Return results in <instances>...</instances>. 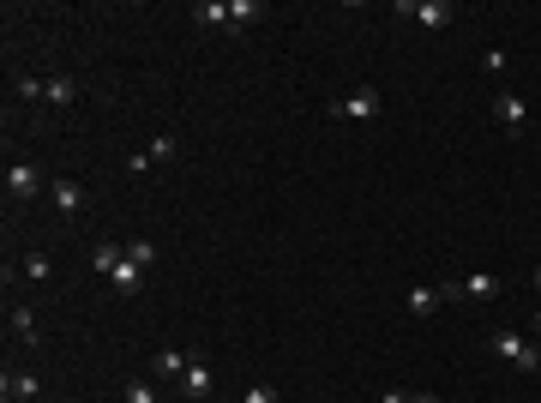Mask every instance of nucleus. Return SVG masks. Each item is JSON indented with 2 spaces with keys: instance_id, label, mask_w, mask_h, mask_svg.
<instances>
[{
  "instance_id": "13",
  "label": "nucleus",
  "mask_w": 541,
  "mask_h": 403,
  "mask_svg": "<svg viewBox=\"0 0 541 403\" xmlns=\"http://www.w3.org/2000/svg\"><path fill=\"white\" fill-rule=\"evenodd\" d=\"M48 102H55V109H73V102H79V79H73V73L48 79Z\"/></svg>"
},
{
  "instance_id": "10",
  "label": "nucleus",
  "mask_w": 541,
  "mask_h": 403,
  "mask_svg": "<svg viewBox=\"0 0 541 403\" xmlns=\"http://www.w3.org/2000/svg\"><path fill=\"white\" fill-rule=\"evenodd\" d=\"M109 283H115L120 295H139V289H144V265L139 259H120L115 271H109Z\"/></svg>"
},
{
  "instance_id": "24",
  "label": "nucleus",
  "mask_w": 541,
  "mask_h": 403,
  "mask_svg": "<svg viewBox=\"0 0 541 403\" xmlns=\"http://www.w3.org/2000/svg\"><path fill=\"white\" fill-rule=\"evenodd\" d=\"M24 277L42 283V277H48V259H42V253H24Z\"/></svg>"
},
{
  "instance_id": "2",
  "label": "nucleus",
  "mask_w": 541,
  "mask_h": 403,
  "mask_svg": "<svg viewBox=\"0 0 541 403\" xmlns=\"http://www.w3.org/2000/svg\"><path fill=\"white\" fill-rule=\"evenodd\" d=\"M487 343H493V355L511 362L518 373H541V343L536 337H523V331H493Z\"/></svg>"
},
{
  "instance_id": "7",
  "label": "nucleus",
  "mask_w": 541,
  "mask_h": 403,
  "mask_svg": "<svg viewBox=\"0 0 541 403\" xmlns=\"http://www.w3.org/2000/svg\"><path fill=\"white\" fill-rule=\"evenodd\" d=\"M493 115H500L505 133H523V121H529V102H523L518 91H500V97H493Z\"/></svg>"
},
{
  "instance_id": "4",
  "label": "nucleus",
  "mask_w": 541,
  "mask_h": 403,
  "mask_svg": "<svg viewBox=\"0 0 541 403\" xmlns=\"http://www.w3.org/2000/svg\"><path fill=\"white\" fill-rule=\"evenodd\" d=\"M445 302H487V295H500V277L493 271H469L463 283H440Z\"/></svg>"
},
{
  "instance_id": "26",
  "label": "nucleus",
  "mask_w": 541,
  "mask_h": 403,
  "mask_svg": "<svg viewBox=\"0 0 541 403\" xmlns=\"http://www.w3.org/2000/svg\"><path fill=\"white\" fill-rule=\"evenodd\" d=\"M409 403H440V398H433V391H409Z\"/></svg>"
},
{
  "instance_id": "9",
  "label": "nucleus",
  "mask_w": 541,
  "mask_h": 403,
  "mask_svg": "<svg viewBox=\"0 0 541 403\" xmlns=\"http://www.w3.org/2000/svg\"><path fill=\"white\" fill-rule=\"evenodd\" d=\"M440 302H445V289H440V283H415V289L403 295V307H409L415 320H427V313H440Z\"/></svg>"
},
{
  "instance_id": "6",
  "label": "nucleus",
  "mask_w": 541,
  "mask_h": 403,
  "mask_svg": "<svg viewBox=\"0 0 541 403\" xmlns=\"http://www.w3.org/2000/svg\"><path fill=\"white\" fill-rule=\"evenodd\" d=\"M48 199L60 205V217H84V187L73 181V175H60V181H48Z\"/></svg>"
},
{
  "instance_id": "16",
  "label": "nucleus",
  "mask_w": 541,
  "mask_h": 403,
  "mask_svg": "<svg viewBox=\"0 0 541 403\" xmlns=\"http://www.w3.org/2000/svg\"><path fill=\"white\" fill-rule=\"evenodd\" d=\"M120 259H127V247H115V241H97V253H91V271H97V277H109V271H115Z\"/></svg>"
},
{
  "instance_id": "5",
  "label": "nucleus",
  "mask_w": 541,
  "mask_h": 403,
  "mask_svg": "<svg viewBox=\"0 0 541 403\" xmlns=\"http://www.w3.org/2000/svg\"><path fill=\"white\" fill-rule=\"evenodd\" d=\"M42 193V169L37 162H6V199H37Z\"/></svg>"
},
{
  "instance_id": "8",
  "label": "nucleus",
  "mask_w": 541,
  "mask_h": 403,
  "mask_svg": "<svg viewBox=\"0 0 541 403\" xmlns=\"http://www.w3.org/2000/svg\"><path fill=\"white\" fill-rule=\"evenodd\" d=\"M211 391H217V373H211V367L193 355V367L180 373V398H211Z\"/></svg>"
},
{
  "instance_id": "17",
  "label": "nucleus",
  "mask_w": 541,
  "mask_h": 403,
  "mask_svg": "<svg viewBox=\"0 0 541 403\" xmlns=\"http://www.w3.org/2000/svg\"><path fill=\"white\" fill-rule=\"evenodd\" d=\"M193 19L211 24V31H229V6H223V0H199V6H193Z\"/></svg>"
},
{
  "instance_id": "19",
  "label": "nucleus",
  "mask_w": 541,
  "mask_h": 403,
  "mask_svg": "<svg viewBox=\"0 0 541 403\" xmlns=\"http://www.w3.org/2000/svg\"><path fill=\"white\" fill-rule=\"evenodd\" d=\"M120 403H157V385H151V380H127Z\"/></svg>"
},
{
  "instance_id": "15",
  "label": "nucleus",
  "mask_w": 541,
  "mask_h": 403,
  "mask_svg": "<svg viewBox=\"0 0 541 403\" xmlns=\"http://www.w3.org/2000/svg\"><path fill=\"white\" fill-rule=\"evenodd\" d=\"M175 151H180L175 133H157V139L144 145V162H151V169H157V162H175Z\"/></svg>"
},
{
  "instance_id": "12",
  "label": "nucleus",
  "mask_w": 541,
  "mask_h": 403,
  "mask_svg": "<svg viewBox=\"0 0 541 403\" xmlns=\"http://www.w3.org/2000/svg\"><path fill=\"white\" fill-rule=\"evenodd\" d=\"M265 6L259 0H229V31H247V24H259Z\"/></svg>"
},
{
  "instance_id": "20",
  "label": "nucleus",
  "mask_w": 541,
  "mask_h": 403,
  "mask_svg": "<svg viewBox=\"0 0 541 403\" xmlns=\"http://www.w3.org/2000/svg\"><path fill=\"white\" fill-rule=\"evenodd\" d=\"M19 97H24V102H48V79L24 73V79H19Z\"/></svg>"
},
{
  "instance_id": "25",
  "label": "nucleus",
  "mask_w": 541,
  "mask_h": 403,
  "mask_svg": "<svg viewBox=\"0 0 541 403\" xmlns=\"http://www.w3.org/2000/svg\"><path fill=\"white\" fill-rule=\"evenodd\" d=\"M380 403H409V391H397V385H391V391H385Z\"/></svg>"
},
{
  "instance_id": "23",
  "label": "nucleus",
  "mask_w": 541,
  "mask_h": 403,
  "mask_svg": "<svg viewBox=\"0 0 541 403\" xmlns=\"http://www.w3.org/2000/svg\"><path fill=\"white\" fill-rule=\"evenodd\" d=\"M240 403H277V385H247Z\"/></svg>"
},
{
  "instance_id": "18",
  "label": "nucleus",
  "mask_w": 541,
  "mask_h": 403,
  "mask_svg": "<svg viewBox=\"0 0 541 403\" xmlns=\"http://www.w3.org/2000/svg\"><path fill=\"white\" fill-rule=\"evenodd\" d=\"M157 367H162V373H175V380H180V373L193 367V355H187V349H162V355H157Z\"/></svg>"
},
{
  "instance_id": "11",
  "label": "nucleus",
  "mask_w": 541,
  "mask_h": 403,
  "mask_svg": "<svg viewBox=\"0 0 541 403\" xmlns=\"http://www.w3.org/2000/svg\"><path fill=\"white\" fill-rule=\"evenodd\" d=\"M0 391H6V398H19V403H37L42 398V380H37V373H6Z\"/></svg>"
},
{
  "instance_id": "28",
  "label": "nucleus",
  "mask_w": 541,
  "mask_h": 403,
  "mask_svg": "<svg viewBox=\"0 0 541 403\" xmlns=\"http://www.w3.org/2000/svg\"><path fill=\"white\" fill-rule=\"evenodd\" d=\"M536 331H541V313H536Z\"/></svg>"
},
{
  "instance_id": "1",
  "label": "nucleus",
  "mask_w": 541,
  "mask_h": 403,
  "mask_svg": "<svg viewBox=\"0 0 541 403\" xmlns=\"http://www.w3.org/2000/svg\"><path fill=\"white\" fill-rule=\"evenodd\" d=\"M331 121H355V127H367V121H380L385 115V91L380 84H355L349 97H331V109H325Z\"/></svg>"
},
{
  "instance_id": "3",
  "label": "nucleus",
  "mask_w": 541,
  "mask_h": 403,
  "mask_svg": "<svg viewBox=\"0 0 541 403\" xmlns=\"http://www.w3.org/2000/svg\"><path fill=\"white\" fill-rule=\"evenodd\" d=\"M397 19H415L421 31H451L458 13H451L445 0H397Z\"/></svg>"
},
{
  "instance_id": "14",
  "label": "nucleus",
  "mask_w": 541,
  "mask_h": 403,
  "mask_svg": "<svg viewBox=\"0 0 541 403\" xmlns=\"http://www.w3.org/2000/svg\"><path fill=\"white\" fill-rule=\"evenodd\" d=\"M6 325H13V337H19V343H37V337H42L31 307H13V313H6Z\"/></svg>"
},
{
  "instance_id": "22",
  "label": "nucleus",
  "mask_w": 541,
  "mask_h": 403,
  "mask_svg": "<svg viewBox=\"0 0 541 403\" xmlns=\"http://www.w3.org/2000/svg\"><path fill=\"white\" fill-rule=\"evenodd\" d=\"M127 259H139L144 271H151V265H157V247L151 241H127Z\"/></svg>"
},
{
  "instance_id": "21",
  "label": "nucleus",
  "mask_w": 541,
  "mask_h": 403,
  "mask_svg": "<svg viewBox=\"0 0 541 403\" xmlns=\"http://www.w3.org/2000/svg\"><path fill=\"white\" fill-rule=\"evenodd\" d=\"M481 73H487V79H505V73H511L505 48H487V55H481Z\"/></svg>"
},
{
  "instance_id": "27",
  "label": "nucleus",
  "mask_w": 541,
  "mask_h": 403,
  "mask_svg": "<svg viewBox=\"0 0 541 403\" xmlns=\"http://www.w3.org/2000/svg\"><path fill=\"white\" fill-rule=\"evenodd\" d=\"M536 289H541V271H536Z\"/></svg>"
}]
</instances>
